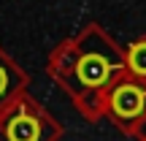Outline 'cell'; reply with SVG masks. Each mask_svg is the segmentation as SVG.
<instances>
[{"label":"cell","mask_w":146,"mask_h":141,"mask_svg":"<svg viewBox=\"0 0 146 141\" xmlns=\"http://www.w3.org/2000/svg\"><path fill=\"white\" fill-rule=\"evenodd\" d=\"M111 109H114V114L119 120L130 122L146 109V92L141 87H135V84H122L111 95Z\"/></svg>","instance_id":"cell-1"},{"label":"cell","mask_w":146,"mask_h":141,"mask_svg":"<svg viewBox=\"0 0 146 141\" xmlns=\"http://www.w3.org/2000/svg\"><path fill=\"white\" fill-rule=\"evenodd\" d=\"M78 79L84 84H103L108 79V63L98 54H89L78 63Z\"/></svg>","instance_id":"cell-2"},{"label":"cell","mask_w":146,"mask_h":141,"mask_svg":"<svg viewBox=\"0 0 146 141\" xmlns=\"http://www.w3.org/2000/svg\"><path fill=\"white\" fill-rule=\"evenodd\" d=\"M8 141H38V122L33 117L19 114L8 125Z\"/></svg>","instance_id":"cell-3"},{"label":"cell","mask_w":146,"mask_h":141,"mask_svg":"<svg viewBox=\"0 0 146 141\" xmlns=\"http://www.w3.org/2000/svg\"><path fill=\"white\" fill-rule=\"evenodd\" d=\"M127 63H130V68H133L135 76H143V79H146V41H138L135 46L130 49Z\"/></svg>","instance_id":"cell-4"},{"label":"cell","mask_w":146,"mask_h":141,"mask_svg":"<svg viewBox=\"0 0 146 141\" xmlns=\"http://www.w3.org/2000/svg\"><path fill=\"white\" fill-rule=\"evenodd\" d=\"M5 87H8V76H5V71L0 68V95L5 92Z\"/></svg>","instance_id":"cell-5"}]
</instances>
